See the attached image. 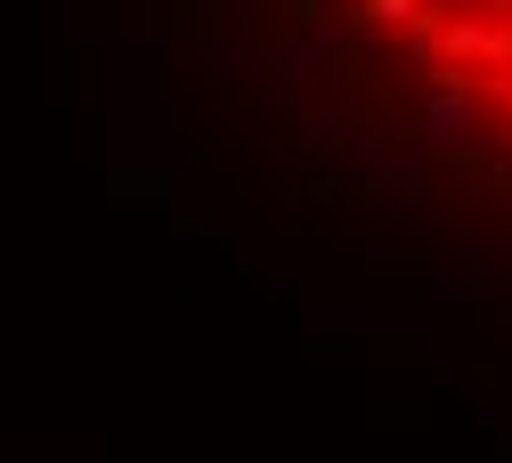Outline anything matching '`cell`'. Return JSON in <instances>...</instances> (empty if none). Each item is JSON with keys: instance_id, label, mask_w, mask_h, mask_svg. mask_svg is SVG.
Segmentation results:
<instances>
[{"instance_id": "cell-1", "label": "cell", "mask_w": 512, "mask_h": 463, "mask_svg": "<svg viewBox=\"0 0 512 463\" xmlns=\"http://www.w3.org/2000/svg\"><path fill=\"white\" fill-rule=\"evenodd\" d=\"M407 139L512 195V0H309Z\"/></svg>"}]
</instances>
